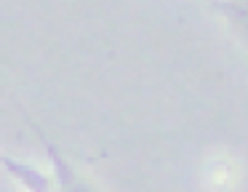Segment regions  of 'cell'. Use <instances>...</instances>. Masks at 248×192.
I'll list each match as a JSON object with an SVG mask.
<instances>
[{
  "mask_svg": "<svg viewBox=\"0 0 248 192\" xmlns=\"http://www.w3.org/2000/svg\"><path fill=\"white\" fill-rule=\"evenodd\" d=\"M0 165H3V168H6L27 192H51V179L43 174V171L35 168V165L22 163V160H14V158H8V155H0Z\"/></svg>",
  "mask_w": 248,
  "mask_h": 192,
  "instance_id": "obj_2",
  "label": "cell"
},
{
  "mask_svg": "<svg viewBox=\"0 0 248 192\" xmlns=\"http://www.w3.org/2000/svg\"><path fill=\"white\" fill-rule=\"evenodd\" d=\"M30 123H32V120H30ZM32 128L38 131V136H40V142H43V147H46V155H48V160L54 163V171H56V179H59L62 192H96L91 184H88V181H83L80 176H78L75 171H72V165L67 163L64 155H62L59 149H56V144L51 142V139L46 136V133L40 131V128L35 126V123H32Z\"/></svg>",
  "mask_w": 248,
  "mask_h": 192,
  "instance_id": "obj_1",
  "label": "cell"
}]
</instances>
